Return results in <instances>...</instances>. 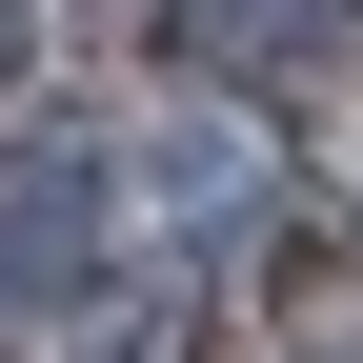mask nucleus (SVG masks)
I'll use <instances>...</instances> for the list:
<instances>
[{
	"label": "nucleus",
	"mask_w": 363,
	"mask_h": 363,
	"mask_svg": "<svg viewBox=\"0 0 363 363\" xmlns=\"http://www.w3.org/2000/svg\"><path fill=\"white\" fill-rule=\"evenodd\" d=\"M21 61H40V0H0V101H21Z\"/></svg>",
	"instance_id": "7ed1b4c3"
},
{
	"label": "nucleus",
	"mask_w": 363,
	"mask_h": 363,
	"mask_svg": "<svg viewBox=\"0 0 363 363\" xmlns=\"http://www.w3.org/2000/svg\"><path fill=\"white\" fill-rule=\"evenodd\" d=\"M121 162L101 142H61V121H21L0 142V303H101L121 283Z\"/></svg>",
	"instance_id": "f257e3e1"
},
{
	"label": "nucleus",
	"mask_w": 363,
	"mask_h": 363,
	"mask_svg": "<svg viewBox=\"0 0 363 363\" xmlns=\"http://www.w3.org/2000/svg\"><path fill=\"white\" fill-rule=\"evenodd\" d=\"M182 40L242 81H323V61H363V0H182Z\"/></svg>",
	"instance_id": "f03ea898"
}]
</instances>
